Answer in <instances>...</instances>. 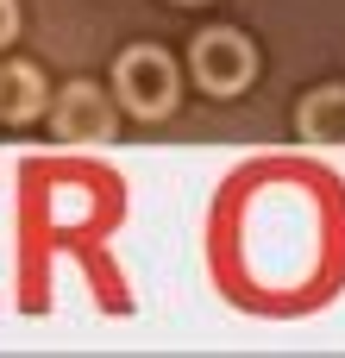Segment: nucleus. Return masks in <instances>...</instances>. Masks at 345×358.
<instances>
[{
	"label": "nucleus",
	"instance_id": "1",
	"mask_svg": "<svg viewBox=\"0 0 345 358\" xmlns=\"http://www.w3.org/2000/svg\"><path fill=\"white\" fill-rule=\"evenodd\" d=\"M113 94H119L138 120H163V113L176 107V63H170L163 50L138 44V50L119 57V69H113Z\"/></svg>",
	"mask_w": 345,
	"mask_h": 358
},
{
	"label": "nucleus",
	"instance_id": "2",
	"mask_svg": "<svg viewBox=\"0 0 345 358\" xmlns=\"http://www.w3.org/2000/svg\"><path fill=\"white\" fill-rule=\"evenodd\" d=\"M189 63H195V82H201L207 94H239V88L258 76V57H251V44H245L239 31H201Z\"/></svg>",
	"mask_w": 345,
	"mask_h": 358
},
{
	"label": "nucleus",
	"instance_id": "3",
	"mask_svg": "<svg viewBox=\"0 0 345 358\" xmlns=\"http://www.w3.org/2000/svg\"><path fill=\"white\" fill-rule=\"evenodd\" d=\"M57 132H63L69 145H101V138H113V107H107V94H101L94 82H69V88L57 94Z\"/></svg>",
	"mask_w": 345,
	"mask_h": 358
},
{
	"label": "nucleus",
	"instance_id": "4",
	"mask_svg": "<svg viewBox=\"0 0 345 358\" xmlns=\"http://www.w3.org/2000/svg\"><path fill=\"white\" fill-rule=\"evenodd\" d=\"M295 126H302L314 145H345V88H321V94H308L302 113H295Z\"/></svg>",
	"mask_w": 345,
	"mask_h": 358
},
{
	"label": "nucleus",
	"instance_id": "5",
	"mask_svg": "<svg viewBox=\"0 0 345 358\" xmlns=\"http://www.w3.org/2000/svg\"><path fill=\"white\" fill-rule=\"evenodd\" d=\"M38 107H44L38 69H31V63H6V69H0V113H6V120H31Z\"/></svg>",
	"mask_w": 345,
	"mask_h": 358
},
{
	"label": "nucleus",
	"instance_id": "6",
	"mask_svg": "<svg viewBox=\"0 0 345 358\" xmlns=\"http://www.w3.org/2000/svg\"><path fill=\"white\" fill-rule=\"evenodd\" d=\"M13 31H19V13H13V0H0V44H13Z\"/></svg>",
	"mask_w": 345,
	"mask_h": 358
},
{
	"label": "nucleus",
	"instance_id": "7",
	"mask_svg": "<svg viewBox=\"0 0 345 358\" xmlns=\"http://www.w3.org/2000/svg\"><path fill=\"white\" fill-rule=\"evenodd\" d=\"M176 6H195V0H176Z\"/></svg>",
	"mask_w": 345,
	"mask_h": 358
}]
</instances>
